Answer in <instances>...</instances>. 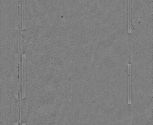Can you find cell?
Listing matches in <instances>:
<instances>
[{"label": "cell", "instance_id": "4", "mask_svg": "<svg viewBox=\"0 0 153 125\" xmlns=\"http://www.w3.org/2000/svg\"><path fill=\"white\" fill-rule=\"evenodd\" d=\"M18 50L19 52V117L20 120L19 122H21V98H22V95H21V62H20V52H19V46H18Z\"/></svg>", "mask_w": 153, "mask_h": 125}, {"label": "cell", "instance_id": "2", "mask_svg": "<svg viewBox=\"0 0 153 125\" xmlns=\"http://www.w3.org/2000/svg\"><path fill=\"white\" fill-rule=\"evenodd\" d=\"M26 59L25 54L22 55V99L26 98Z\"/></svg>", "mask_w": 153, "mask_h": 125}, {"label": "cell", "instance_id": "3", "mask_svg": "<svg viewBox=\"0 0 153 125\" xmlns=\"http://www.w3.org/2000/svg\"><path fill=\"white\" fill-rule=\"evenodd\" d=\"M128 104L131 103V64H128Z\"/></svg>", "mask_w": 153, "mask_h": 125}, {"label": "cell", "instance_id": "1", "mask_svg": "<svg viewBox=\"0 0 153 125\" xmlns=\"http://www.w3.org/2000/svg\"><path fill=\"white\" fill-rule=\"evenodd\" d=\"M19 55L18 53L14 54V96L16 99L19 98V80L18 75H19Z\"/></svg>", "mask_w": 153, "mask_h": 125}]
</instances>
